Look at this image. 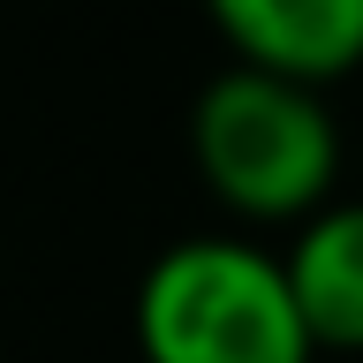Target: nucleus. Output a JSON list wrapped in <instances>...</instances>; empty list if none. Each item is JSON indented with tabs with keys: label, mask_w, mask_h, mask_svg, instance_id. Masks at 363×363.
Listing matches in <instances>:
<instances>
[{
	"label": "nucleus",
	"mask_w": 363,
	"mask_h": 363,
	"mask_svg": "<svg viewBox=\"0 0 363 363\" xmlns=\"http://www.w3.org/2000/svg\"><path fill=\"white\" fill-rule=\"evenodd\" d=\"M189 159L220 212L250 227H295L333 204L340 129L325 113V91L227 61L189 106Z\"/></svg>",
	"instance_id": "nucleus-1"
},
{
	"label": "nucleus",
	"mask_w": 363,
	"mask_h": 363,
	"mask_svg": "<svg viewBox=\"0 0 363 363\" xmlns=\"http://www.w3.org/2000/svg\"><path fill=\"white\" fill-rule=\"evenodd\" d=\"M144 363H311L280 257L242 235H189L136 280Z\"/></svg>",
	"instance_id": "nucleus-2"
},
{
	"label": "nucleus",
	"mask_w": 363,
	"mask_h": 363,
	"mask_svg": "<svg viewBox=\"0 0 363 363\" xmlns=\"http://www.w3.org/2000/svg\"><path fill=\"white\" fill-rule=\"evenodd\" d=\"M204 16L235 68H265L311 91L363 68V0H204Z\"/></svg>",
	"instance_id": "nucleus-3"
},
{
	"label": "nucleus",
	"mask_w": 363,
	"mask_h": 363,
	"mask_svg": "<svg viewBox=\"0 0 363 363\" xmlns=\"http://www.w3.org/2000/svg\"><path fill=\"white\" fill-rule=\"evenodd\" d=\"M280 280L311 333V356H363V197H333L295 220Z\"/></svg>",
	"instance_id": "nucleus-4"
}]
</instances>
